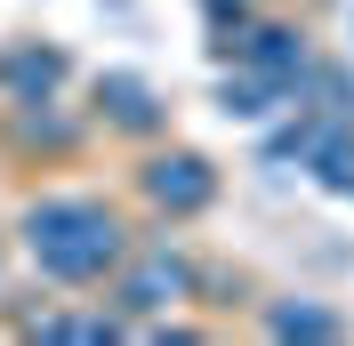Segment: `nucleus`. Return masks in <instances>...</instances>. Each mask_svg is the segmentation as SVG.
<instances>
[{
  "label": "nucleus",
  "mask_w": 354,
  "mask_h": 346,
  "mask_svg": "<svg viewBox=\"0 0 354 346\" xmlns=\"http://www.w3.org/2000/svg\"><path fill=\"white\" fill-rule=\"evenodd\" d=\"M17 234H24V258L41 266L48 282H65V290H97L113 266L129 258V226H121L97 194H41V201H24Z\"/></svg>",
  "instance_id": "f257e3e1"
},
{
  "label": "nucleus",
  "mask_w": 354,
  "mask_h": 346,
  "mask_svg": "<svg viewBox=\"0 0 354 346\" xmlns=\"http://www.w3.org/2000/svg\"><path fill=\"white\" fill-rule=\"evenodd\" d=\"M137 194L153 201L161 217H201L209 201H218V170H209L194 145H169V153H145V170H137Z\"/></svg>",
  "instance_id": "f03ea898"
},
{
  "label": "nucleus",
  "mask_w": 354,
  "mask_h": 346,
  "mask_svg": "<svg viewBox=\"0 0 354 346\" xmlns=\"http://www.w3.org/2000/svg\"><path fill=\"white\" fill-rule=\"evenodd\" d=\"M113 298H121V314H161V306L194 298V266L177 250H137L113 266Z\"/></svg>",
  "instance_id": "7ed1b4c3"
},
{
  "label": "nucleus",
  "mask_w": 354,
  "mask_h": 346,
  "mask_svg": "<svg viewBox=\"0 0 354 346\" xmlns=\"http://www.w3.org/2000/svg\"><path fill=\"white\" fill-rule=\"evenodd\" d=\"M218 57L266 73V81H290V97H298V73L314 65V48H306V33H298V24H258V17H250L234 41H218Z\"/></svg>",
  "instance_id": "20e7f679"
},
{
  "label": "nucleus",
  "mask_w": 354,
  "mask_h": 346,
  "mask_svg": "<svg viewBox=\"0 0 354 346\" xmlns=\"http://www.w3.org/2000/svg\"><path fill=\"white\" fill-rule=\"evenodd\" d=\"M97 121L121 137H161L169 105H161V89L145 73H97Z\"/></svg>",
  "instance_id": "39448f33"
},
{
  "label": "nucleus",
  "mask_w": 354,
  "mask_h": 346,
  "mask_svg": "<svg viewBox=\"0 0 354 346\" xmlns=\"http://www.w3.org/2000/svg\"><path fill=\"white\" fill-rule=\"evenodd\" d=\"M65 48H41V41H17L0 48V97H57L65 89Z\"/></svg>",
  "instance_id": "423d86ee"
},
{
  "label": "nucleus",
  "mask_w": 354,
  "mask_h": 346,
  "mask_svg": "<svg viewBox=\"0 0 354 346\" xmlns=\"http://www.w3.org/2000/svg\"><path fill=\"white\" fill-rule=\"evenodd\" d=\"M8 129H17V145H41V153L81 145V121L73 113H48V97H8Z\"/></svg>",
  "instance_id": "0eeeda50"
},
{
  "label": "nucleus",
  "mask_w": 354,
  "mask_h": 346,
  "mask_svg": "<svg viewBox=\"0 0 354 346\" xmlns=\"http://www.w3.org/2000/svg\"><path fill=\"white\" fill-rule=\"evenodd\" d=\"M290 105V81H266V73H225L218 81V113L225 121H274V113Z\"/></svg>",
  "instance_id": "6e6552de"
},
{
  "label": "nucleus",
  "mask_w": 354,
  "mask_h": 346,
  "mask_svg": "<svg viewBox=\"0 0 354 346\" xmlns=\"http://www.w3.org/2000/svg\"><path fill=\"white\" fill-rule=\"evenodd\" d=\"M298 170H314L322 185H330V194H354V121H322Z\"/></svg>",
  "instance_id": "1a4fd4ad"
},
{
  "label": "nucleus",
  "mask_w": 354,
  "mask_h": 346,
  "mask_svg": "<svg viewBox=\"0 0 354 346\" xmlns=\"http://www.w3.org/2000/svg\"><path fill=\"white\" fill-rule=\"evenodd\" d=\"M266 330L274 338H346V322H338L330 306H314V298H298V306H266Z\"/></svg>",
  "instance_id": "9d476101"
},
{
  "label": "nucleus",
  "mask_w": 354,
  "mask_h": 346,
  "mask_svg": "<svg viewBox=\"0 0 354 346\" xmlns=\"http://www.w3.org/2000/svg\"><path fill=\"white\" fill-rule=\"evenodd\" d=\"M201 17H209V33H218V41H234V33L250 24V0H201Z\"/></svg>",
  "instance_id": "9b49d317"
}]
</instances>
